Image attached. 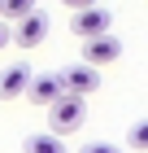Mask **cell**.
<instances>
[{"mask_svg":"<svg viewBox=\"0 0 148 153\" xmlns=\"http://www.w3.org/2000/svg\"><path fill=\"white\" fill-rule=\"evenodd\" d=\"M83 118H87V101H83V96H66V92H61L57 101L48 105V131L66 140V136H74V131L83 127Z\"/></svg>","mask_w":148,"mask_h":153,"instance_id":"1","label":"cell"},{"mask_svg":"<svg viewBox=\"0 0 148 153\" xmlns=\"http://www.w3.org/2000/svg\"><path fill=\"white\" fill-rule=\"evenodd\" d=\"M96 88H100V70H96V66L74 61V66L61 70V92H66V96H83V101H87Z\"/></svg>","mask_w":148,"mask_h":153,"instance_id":"2","label":"cell"},{"mask_svg":"<svg viewBox=\"0 0 148 153\" xmlns=\"http://www.w3.org/2000/svg\"><path fill=\"white\" fill-rule=\"evenodd\" d=\"M109 22H113V18H109L100 4H91V9H79L70 18V31L79 39H91V35H109Z\"/></svg>","mask_w":148,"mask_h":153,"instance_id":"3","label":"cell"},{"mask_svg":"<svg viewBox=\"0 0 148 153\" xmlns=\"http://www.w3.org/2000/svg\"><path fill=\"white\" fill-rule=\"evenodd\" d=\"M122 57V44H118L113 35H91V39H83V66H109V61H118Z\"/></svg>","mask_w":148,"mask_h":153,"instance_id":"4","label":"cell"},{"mask_svg":"<svg viewBox=\"0 0 148 153\" xmlns=\"http://www.w3.org/2000/svg\"><path fill=\"white\" fill-rule=\"evenodd\" d=\"M13 39L22 48H39L48 39V13H39V9H31L26 18H18V31H13Z\"/></svg>","mask_w":148,"mask_h":153,"instance_id":"5","label":"cell"},{"mask_svg":"<svg viewBox=\"0 0 148 153\" xmlns=\"http://www.w3.org/2000/svg\"><path fill=\"white\" fill-rule=\"evenodd\" d=\"M26 96H31L35 105H52L61 96V74H31V83H26Z\"/></svg>","mask_w":148,"mask_h":153,"instance_id":"6","label":"cell"},{"mask_svg":"<svg viewBox=\"0 0 148 153\" xmlns=\"http://www.w3.org/2000/svg\"><path fill=\"white\" fill-rule=\"evenodd\" d=\"M26 83H31V66H26V61L9 66V70L0 74V101H13V96H22V92H26Z\"/></svg>","mask_w":148,"mask_h":153,"instance_id":"7","label":"cell"},{"mask_svg":"<svg viewBox=\"0 0 148 153\" xmlns=\"http://www.w3.org/2000/svg\"><path fill=\"white\" fill-rule=\"evenodd\" d=\"M22 153H66V144H61V136H52V131H35V136H26Z\"/></svg>","mask_w":148,"mask_h":153,"instance_id":"8","label":"cell"},{"mask_svg":"<svg viewBox=\"0 0 148 153\" xmlns=\"http://www.w3.org/2000/svg\"><path fill=\"white\" fill-rule=\"evenodd\" d=\"M126 144H131L135 153H148V118H139L135 127L126 131Z\"/></svg>","mask_w":148,"mask_h":153,"instance_id":"9","label":"cell"},{"mask_svg":"<svg viewBox=\"0 0 148 153\" xmlns=\"http://www.w3.org/2000/svg\"><path fill=\"white\" fill-rule=\"evenodd\" d=\"M31 9H35V0H0V13H4V18H13V22H18V18H26Z\"/></svg>","mask_w":148,"mask_h":153,"instance_id":"10","label":"cell"},{"mask_svg":"<svg viewBox=\"0 0 148 153\" xmlns=\"http://www.w3.org/2000/svg\"><path fill=\"white\" fill-rule=\"evenodd\" d=\"M79 153H122L118 144H109V140H91V144H83Z\"/></svg>","mask_w":148,"mask_h":153,"instance_id":"11","label":"cell"},{"mask_svg":"<svg viewBox=\"0 0 148 153\" xmlns=\"http://www.w3.org/2000/svg\"><path fill=\"white\" fill-rule=\"evenodd\" d=\"M61 4H66V9H74V13H79V9H91L96 0H61Z\"/></svg>","mask_w":148,"mask_h":153,"instance_id":"12","label":"cell"},{"mask_svg":"<svg viewBox=\"0 0 148 153\" xmlns=\"http://www.w3.org/2000/svg\"><path fill=\"white\" fill-rule=\"evenodd\" d=\"M9 39H13V35H9V26H4V22H0V48H4V44H9Z\"/></svg>","mask_w":148,"mask_h":153,"instance_id":"13","label":"cell"}]
</instances>
